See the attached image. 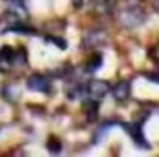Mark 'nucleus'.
Masks as SVG:
<instances>
[{"mask_svg": "<svg viewBox=\"0 0 159 157\" xmlns=\"http://www.w3.org/2000/svg\"><path fill=\"white\" fill-rule=\"evenodd\" d=\"M144 20V13L141 7H128L120 13V22L126 28H135Z\"/></svg>", "mask_w": 159, "mask_h": 157, "instance_id": "f257e3e1", "label": "nucleus"}, {"mask_svg": "<svg viewBox=\"0 0 159 157\" xmlns=\"http://www.w3.org/2000/svg\"><path fill=\"white\" fill-rule=\"evenodd\" d=\"M87 92H89V96L93 98V100H100V98H104L107 92H109V85L106 83V81H100V79H94V81H91L89 83V87H87Z\"/></svg>", "mask_w": 159, "mask_h": 157, "instance_id": "f03ea898", "label": "nucleus"}, {"mask_svg": "<svg viewBox=\"0 0 159 157\" xmlns=\"http://www.w3.org/2000/svg\"><path fill=\"white\" fill-rule=\"evenodd\" d=\"M26 85H28L30 91H35V92H46L50 89L48 79L44 78V76H41V74H32L28 78V81H26Z\"/></svg>", "mask_w": 159, "mask_h": 157, "instance_id": "7ed1b4c3", "label": "nucleus"}, {"mask_svg": "<svg viewBox=\"0 0 159 157\" xmlns=\"http://www.w3.org/2000/svg\"><path fill=\"white\" fill-rule=\"evenodd\" d=\"M104 41H106V32H102V30H93V32L85 34V37H83V46H85V48H94V46L104 44Z\"/></svg>", "mask_w": 159, "mask_h": 157, "instance_id": "20e7f679", "label": "nucleus"}, {"mask_svg": "<svg viewBox=\"0 0 159 157\" xmlns=\"http://www.w3.org/2000/svg\"><path fill=\"white\" fill-rule=\"evenodd\" d=\"M124 129L135 139V142L141 146V148H148V144H146V141H144V137H143V133H141V128L139 126H135V124H124Z\"/></svg>", "mask_w": 159, "mask_h": 157, "instance_id": "39448f33", "label": "nucleus"}, {"mask_svg": "<svg viewBox=\"0 0 159 157\" xmlns=\"http://www.w3.org/2000/svg\"><path fill=\"white\" fill-rule=\"evenodd\" d=\"M113 96H115L117 102L128 100V98H129V83H128V81H120V83H117L115 89H113Z\"/></svg>", "mask_w": 159, "mask_h": 157, "instance_id": "423d86ee", "label": "nucleus"}, {"mask_svg": "<svg viewBox=\"0 0 159 157\" xmlns=\"http://www.w3.org/2000/svg\"><path fill=\"white\" fill-rule=\"evenodd\" d=\"M83 109H85V113H87V118H89V120H94V118H96V113H98L96 100H93V98H91L89 102H85Z\"/></svg>", "mask_w": 159, "mask_h": 157, "instance_id": "0eeeda50", "label": "nucleus"}, {"mask_svg": "<svg viewBox=\"0 0 159 157\" xmlns=\"http://www.w3.org/2000/svg\"><path fill=\"white\" fill-rule=\"evenodd\" d=\"M102 67V56L100 54H93V57L89 59V63H87V70L89 72H94V70H98Z\"/></svg>", "mask_w": 159, "mask_h": 157, "instance_id": "6e6552de", "label": "nucleus"}, {"mask_svg": "<svg viewBox=\"0 0 159 157\" xmlns=\"http://www.w3.org/2000/svg\"><path fill=\"white\" fill-rule=\"evenodd\" d=\"M15 59V54H13V48L11 46H2L0 48V61H6V63H11Z\"/></svg>", "mask_w": 159, "mask_h": 157, "instance_id": "1a4fd4ad", "label": "nucleus"}, {"mask_svg": "<svg viewBox=\"0 0 159 157\" xmlns=\"http://www.w3.org/2000/svg\"><path fill=\"white\" fill-rule=\"evenodd\" d=\"M46 148H48V152H52V154H59V152H61V142H59L56 137H50L48 142H46Z\"/></svg>", "mask_w": 159, "mask_h": 157, "instance_id": "9d476101", "label": "nucleus"}, {"mask_svg": "<svg viewBox=\"0 0 159 157\" xmlns=\"http://www.w3.org/2000/svg\"><path fill=\"white\" fill-rule=\"evenodd\" d=\"M50 41H52L56 46H59L61 50H65V48H67V43H65V41H61L59 37H50Z\"/></svg>", "mask_w": 159, "mask_h": 157, "instance_id": "9b49d317", "label": "nucleus"}, {"mask_svg": "<svg viewBox=\"0 0 159 157\" xmlns=\"http://www.w3.org/2000/svg\"><path fill=\"white\" fill-rule=\"evenodd\" d=\"M150 57L156 59V61H159V44L154 46V48H150Z\"/></svg>", "mask_w": 159, "mask_h": 157, "instance_id": "f8f14e48", "label": "nucleus"}, {"mask_svg": "<svg viewBox=\"0 0 159 157\" xmlns=\"http://www.w3.org/2000/svg\"><path fill=\"white\" fill-rule=\"evenodd\" d=\"M89 0H72V4H74V7H83L85 4H87Z\"/></svg>", "mask_w": 159, "mask_h": 157, "instance_id": "ddd939ff", "label": "nucleus"}, {"mask_svg": "<svg viewBox=\"0 0 159 157\" xmlns=\"http://www.w3.org/2000/svg\"><path fill=\"white\" fill-rule=\"evenodd\" d=\"M148 79H152V81H156V83H159V74H152V72H148V74H144Z\"/></svg>", "mask_w": 159, "mask_h": 157, "instance_id": "4468645a", "label": "nucleus"}, {"mask_svg": "<svg viewBox=\"0 0 159 157\" xmlns=\"http://www.w3.org/2000/svg\"><path fill=\"white\" fill-rule=\"evenodd\" d=\"M7 2H22V0H7Z\"/></svg>", "mask_w": 159, "mask_h": 157, "instance_id": "2eb2a0df", "label": "nucleus"}]
</instances>
